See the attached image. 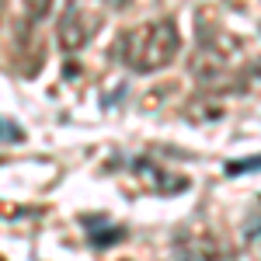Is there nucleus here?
<instances>
[{
    "mask_svg": "<svg viewBox=\"0 0 261 261\" xmlns=\"http://www.w3.org/2000/svg\"><path fill=\"white\" fill-rule=\"evenodd\" d=\"M178 53H181V32L171 18L143 21L133 32H125L119 42V60L133 73H143V77L171 66Z\"/></svg>",
    "mask_w": 261,
    "mask_h": 261,
    "instance_id": "nucleus-1",
    "label": "nucleus"
},
{
    "mask_svg": "<svg viewBox=\"0 0 261 261\" xmlns=\"http://www.w3.org/2000/svg\"><path fill=\"white\" fill-rule=\"evenodd\" d=\"M174 251L181 261H226V247L213 233H181Z\"/></svg>",
    "mask_w": 261,
    "mask_h": 261,
    "instance_id": "nucleus-2",
    "label": "nucleus"
},
{
    "mask_svg": "<svg viewBox=\"0 0 261 261\" xmlns=\"http://www.w3.org/2000/svg\"><path fill=\"white\" fill-rule=\"evenodd\" d=\"M56 39H60V49L63 53H77L87 39V28H84V18H81V7L77 4H66L60 14V24H56Z\"/></svg>",
    "mask_w": 261,
    "mask_h": 261,
    "instance_id": "nucleus-3",
    "label": "nucleus"
},
{
    "mask_svg": "<svg viewBox=\"0 0 261 261\" xmlns=\"http://www.w3.org/2000/svg\"><path fill=\"white\" fill-rule=\"evenodd\" d=\"M53 11V0H24V18L28 24H42Z\"/></svg>",
    "mask_w": 261,
    "mask_h": 261,
    "instance_id": "nucleus-4",
    "label": "nucleus"
},
{
    "mask_svg": "<svg viewBox=\"0 0 261 261\" xmlns=\"http://www.w3.org/2000/svg\"><path fill=\"white\" fill-rule=\"evenodd\" d=\"M261 167V157L258 161H233V164H226V174H241V171H258Z\"/></svg>",
    "mask_w": 261,
    "mask_h": 261,
    "instance_id": "nucleus-5",
    "label": "nucleus"
},
{
    "mask_svg": "<svg viewBox=\"0 0 261 261\" xmlns=\"http://www.w3.org/2000/svg\"><path fill=\"white\" fill-rule=\"evenodd\" d=\"M105 7H115L119 11V7H125V0H105Z\"/></svg>",
    "mask_w": 261,
    "mask_h": 261,
    "instance_id": "nucleus-6",
    "label": "nucleus"
}]
</instances>
